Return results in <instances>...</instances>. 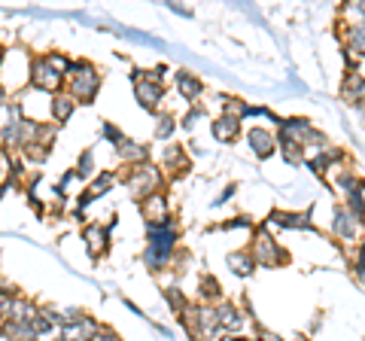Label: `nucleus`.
<instances>
[{"mask_svg": "<svg viewBox=\"0 0 365 341\" xmlns=\"http://www.w3.org/2000/svg\"><path fill=\"white\" fill-rule=\"evenodd\" d=\"M58 67H67V61L58 58V55L34 61V86L46 88V92H55V88L61 86V71H58Z\"/></svg>", "mask_w": 365, "mask_h": 341, "instance_id": "obj_1", "label": "nucleus"}, {"mask_svg": "<svg viewBox=\"0 0 365 341\" xmlns=\"http://www.w3.org/2000/svg\"><path fill=\"white\" fill-rule=\"evenodd\" d=\"M170 247H174V229H168V225H153V247H150V265H162L168 253H170Z\"/></svg>", "mask_w": 365, "mask_h": 341, "instance_id": "obj_2", "label": "nucleus"}, {"mask_svg": "<svg viewBox=\"0 0 365 341\" xmlns=\"http://www.w3.org/2000/svg\"><path fill=\"white\" fill-rule=\"evenodd\" d=\"M76 71H79V76L73 79V95L79 101H88L91 95L98 92V76H95L91 67H76Z\"/></svg>", "mask_w": 365, "mask_h": 341, "instance_id": "obj_3", "label": "nucleus"}, {"mask_svg": "<svg viewBox=\"0 0 365 341\" xmlns=\"http://www.w3.org/2000/svg\"><path fill=\"white\" fill-rule=\"evenodd\" d=\"M134 92H137V98H140L143 107H155L158 101H162V86H158L155 79H137Z\"/></svg>", "mask_w": 365, "mask_h": 341, "instance_id": "obj_4", "label": "nucleus"}, {"mask_svg": "<svg viewBox=\"0 0 365 341\" xmlns=\"http://www.w3.org/2000/svg\"><path fill=\"white\" fill-rule=\"evenodd\" d=\"M155 183H158V177H155V170H150V168L134 170V177L128 180V186L134 189V195H146V192H150Z\"/></svg>", "mask_w": 365, "mask_h": 341, "instance_id": "obj_5", "label": "nucleus"}, {"mask_svg": "<svg viewBox=\"0 0 365 341\" xmlns=\"http://www.w3.org/2000/svg\"><path fill=\"white\" fill-rule=\"evenodd\" d=\"M277 250H274V241L268 238V232H259V250H256V263H265V265H274L277 263Z\"/></svg>", "mask_w": 365, "mask_h": 341, "instance_id": "obj_6", "label": "nucleus"}, {"mask_svg": "<svg viewBox=\"0 0 365 341\" xmlns=\"http://www.w3.org/2000/svg\"><path fill=\"white\" fill-rule=\"evenodd\" d=\"M250 143H253V150H256L262 158L274 153V141H271V134H268V131H262V128H253V131H250Z\"/></svg>", "mask_w": 365, "mask_h": 341, "instance_id": "obj_7", "label": "nucleus"}, {"mask_svg": "<svg viewBox=\"0 0 365 341\" xmlns=\"http://www.w3.org/2000/svg\"><path fill=\"white\" fill-rule=\"evenodd\" d=\"M362 98H365V83L353 73L347 76V83H344V101H350V104H362Z\"/></svg>", "mask_w": 365, "mask_h": 341, "instance_id": "obj_8", "label": "nucleus"}, {"mask_svg": "<svg viewBox=\"0 0 365 341\" xmlns=\"http://www.w3.org/2000/svg\"><path fill=\"white\" fill-rule=\"evenodd\" d=\"M235 134H237V119L232 116V119H220V122H216L213 125V138L216 141H235Z\"/></svg>", "mask_w": 365, "mask_h": 341, "instance_id": "obj_9", "label": "nucleus"}, {"mask_svg": "<svg viewBox=\"0 0 365 341\" xmlns=\"http://www.w3.org/2000/svg\"><path fill=\"white\" fill-rule=\"evenodd\" d=\"M86 238H88V244H91V253H101V250L107 247V229H104V225H88Z\"/></svg>", "mask_w": 365, "mask_h": 341, "instance_id": "obj_10", "label": "nucleus"}, {"mask_svg": "<svg viewBox=\"0 0 365 341\" xmlns=\"http://www.w3.org/2000/svg\"><path fill=\"white\" fill-rule=\"evenodd\" d=\"M177 86H180V92L186 95V98H195L198 92H201V83L192 73H180L177 76Z\"/></svg>", "mask_w": 365, "mask_h": 341, "instance_id": "obj_11", "label": "nucleus"}, {"mask_svg": "<svg viewBox=\"0 0 365 341\" xmlns=\"http://www.w3.org/2000/svg\"><path fill=\"white\" fill-rule=\"evenodd\" d=\"M220 326L222 329H241V314H237L232 305H222L220 308Z\"/></svg>", "mask_w": 365, "mask_h": 341, "instance_id": "obj_12", "label": "nucleus"}, {"mask_svg": "<svg viewBox=\"0 0 365 341\" xmlns=\"http://www.w3.org/2000/svg\"><path fill=\"white\" fill-rule=\"evenodd\" d=\"M228 265H232L237 275H250V271H253V259L244 253H235V256H228Z\"/></svg>", "mask_w": 365, "mask_h": 341, "instance_id": "obj_13", "label": "nucleus"}, {"mask_svg": "<svg viewBox=\"0 0 365 341\" xmlns=\"http://www.w3.org/2000/svg\"><path fill=\"white\" fill-rule=\"evenodd\" d=\"M52 110H55V116H58V119L64 122V119H67V116H71V113H73V101H71V98H55Z\"/></svg>", "mask_w": 365, "mask_h": 341, "instance_id": "obj_14", "label": "nucleus"}, {"mask_svg": "<svg viewBox=\"0 0 365 341\" xmlns=\"http://www.w3.org/2000/svg\"><path fill=\"white\" fill-rule=\"evenodd\" d=\"M335 220H338L335 229L344 235V238H350V235H353V225H350V217H347V213H344V210H338V217H335Z\"/></svg>", "mask_w": 365, "mask_h": 341, "instance_id": "obj_15", "label": "nucleus"}, {"mask_svg": "<svg viewBox=\"0 0 365 341\" xmlns=\"http://www.w3.org/2000/svg\"><path fill=\"white\" fill-rule=\"evenodd\" d=\"M353 49L365 55V25H356V31H353Z\"/></svg>", "mask_w": 365, "mask_h": 341, "instance_id": "obj_16", "label": "nucleus"}, {"mask_svg": "<svg viewBox=\"0 0 365 341\" xmlns=\"http://www.w3.org/2000/svg\"><path fill=\"white\" fill-rule=\"evenodd\" d=\"M79 170H83V177H86L88 170H91V153H86L83 158H79Z\"/></svg>", "mask_w": 365, "mask_h": 341, "instance_id": "obj_17", "label": "nucleus"}, {"mask_svg": "<svg viewBox=\"0 0 365 341\" xmlns=\"http://www.w3.org/2000/svg\"><path fill=\"white\" fill-rule=\"evenodd\" d=\"M170 131H174V125H170V119H162V128H158L155 134H158V138H168Z\"/></svg>", "mask_w": 365, "mask_h": 341, "instance_id": "obj_18", "label": "nucleus"}, {"mask_svg": "<svg viewBox=\"0 0 365 341\" xmlns=\"http://www.w3.org/2000/svg\"><path fill=\"white\" fill-rule=\"evenodd\" d=\"M359 271H365V247H362V253H359Z\"/></svg>", "mask_w": 365, "mask_h": 341, "instance_id": "obj_19", "label": "nucleus"}, {"mask_svg": "<svg viewBox=\"0 0 365 341\" xmlns=\"http://www.w3.org/2000/svg\"><path fill=\"white\" fill-rule=\"evenodd\" d=\"M225 341H241V338H225Z\"/></svg>", "mask_w": 365, "mask_h": 341, "instance_id": "obj_20", "label": "nucleus"}]
</instances>
